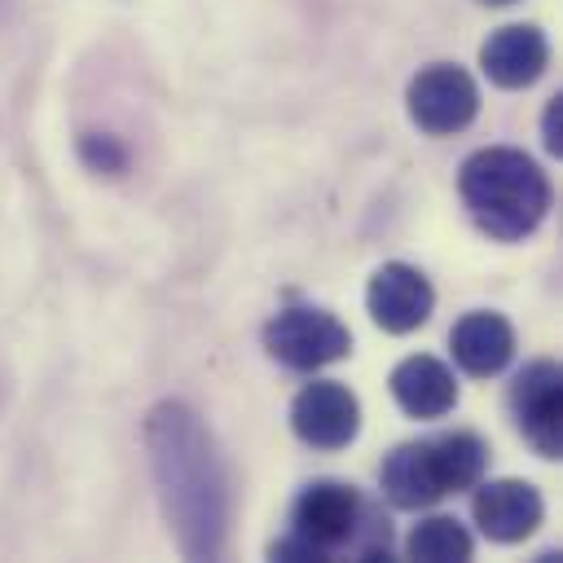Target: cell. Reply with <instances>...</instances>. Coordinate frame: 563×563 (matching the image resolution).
I'll return each instance as SVG.
<instances>
[{
  "instance_id": "1",
  "label": "cell",
  "mask_w": 563,
  "mask_h": 563,
  "mask_svg": "<svg viewBox=\"0 0 563 563\" xmlns=\"http://www.w3.org/2000/svg\"><path fill=\"white\" fill-rule=\"evenodd\" d=\"M145 449L180 554L220 559L229 537V471L202 418L180 400L154 405L145 418Z\"/></svg>"
},
{
  "instance_id": "2",
  "label": "cell",
  "mask_w": 563,
  "mask_h": 563,
  "mask_svg": "<svg viewBox=\"0 0 563 563\" xmlns=\"http://www.w3.org/2000/svg\"><path fill=\"white\" fill-rule=\"evenodd\" d=\"M457 189H462V202H466L471 220L497 242L528 238L550 211L545 172L523 150H510V145L475 150L462 163Z\"/></svg>"
},
{
  "instance_id": "3",
  "label": "cell",
  "mask_w": 563,
  "mask_h": 563,
  "mask_svg": "<svg viewBox=\"0 0 563 563\" xmlns=\"http://www.w3.org/2000/svg\"><path fill=\"white\" fill-rule=\"evenodd\" d=\"M484 471H488V444L475 431H444L396 444L378 466V484L396 510H427L449 493L475 488Z\"/></svg>"
},
{
  "instance_id": "4",
  "label": "cell",
  "mask_w": 563,
  "mask_h": 563,
  "mask_svg": "<svg viewBox=\"0 0 563 563\" xmlns=\"http://www.w3.org/2000/svg\"><path fill=\"white\" fill-rule=\"evenodd\" d=\"M290 532H299L321 559L352 554V559H387L391 528L387 519L361 501V493L343 479H312L290 506Z\"/></svg>"
},
{
  "instance_id": "5",
  "label": "cell",
  "mask_w": 563,
  "mask_h": 563,
  "mask_svg": "<svg viewBox=\"0 0 563 563\" xmlns=\"http://www.w3.org/2000/svg\"><path fill=\"white\" fill-rule=\"evenodd\" d=\"M264 347L286 369L312 374V369L334 365V361H343L352 352V330L325 308L290 303L264 325Z\"/></svg>"
},
{
  "instance_id": "6",
  "label": "cell",
  "mask_w": 563,
  "mask_h": 563,
  "mask_svg": "<svg viewBox=\"0 0 563 563\" xmlns=\"http://www.w3.org/2000/svg\"><path fill=\"white\" fill-rule=\"evenodd\" d=\"M405 101H409V119L427 136H453L471 128V119L479 114V88L453 62H431L427 70H418L409 79Z\"/></svg>"
},
{
  "instance_id": "7",
  "label": "cell",
  "mask_w": 563,
  "mask_h": 563,
  "mask_svg": "<svg viewBox=\"0 0 563 563\" xmlns=\"http://www.w3.org/2000/svg\"><path fill=\"white\" fill-rule=\"evenodd\" d=\"M510 413L515 427L523 431V440L541 453V457H559L563 453V374L554 361H532L515 374L510 383Z\"/></svg>"
},
{
  "instance_id": "8",
  "label": "cell",
  "mask_w": 563,
  "mask_h": 563,
  "mask_svg": "<svg viewBox=\"0 0 563 563\" xmlns=\"http://www.w3.org/2000/svg\"><path fill=\"white\" fill-rule=\"evenodd\" d=\"M290 427L312 449H347L361 431V400L334 378H312L290 400Z\"/></svg>"
},
{
  "instance_id": "9",
  "label": "cell",
  "mask_w": 563,
  "mask_h": 563,
  "mask_svg": "<svg viewBox=\"0 0 563 563\" xmlns=\"http://www.w3.org/2000/svg\"><path fill=\"white\" fill-rule=\"evenodd\" d=\"M365 308H369L374 325H383L387 334H409V330H418V325L431 317L435 290H431V282H427L413 264L391 260V264H383V268L369 277V286H365Z\"/></svg>"
},
{
  "instance_id": "10",
  "label": "cell",
  "mask_w": 563,
  "mask_h": 563,
  "mask_svg": "<svg viewBox=\"0 0 563 563\" xmlns=\"http://www.w3.org/2000/svg\"><path fill=\"white\" fill-rule=\"evenodd\" d=\"M471 515L488 541L510 545V541H523L541 523L545 501L528 479H488V484L479 479L471 497Z\"/></svg>"
},
{
  "instance_id": "11",
  "label": "cell",
  "mask_w": 563,
  "mask_h": 563,
  "mask_svg": "<svg viewBox=\"0 0 563 563\" xmlns=\"http://www.w3.org/2000/svg\"><path fill=\"white\" fill-rule=\"evenodd\" d=\"M479 66L484 75L497 84V88H528L545 75L550 66V40L541 26L532 22H515V26H501L484 40L479 48Z\"/></svg>"
},
{
  "instance_id": "12",
  "label": "cell",
  "mask_w": 563,
  "mask_h": 563,
  "mask_svg": "<svg viewBox=\"0 0 563 563\" xmlns=\"http://www.w3.org/2000/svg\"><path fill=\"white\" fill-rule=\"evenodd\" d=\"M449 347H453V361L471 374V378H493L510 365L515 356V325L501 317V312H466L453 334H449Z\"/></svg>"
},
{
  "instance_id": "13",
  "label": "cell",
  "mask_w": 563,
  "mask_h": 563,
  "mask_svg": "<svg viewBox=\"0 0 563 563\" xmlns=\"http://www.w3.org/2000/svg\"><path fill=\"white\" fill-rule=\"evenodd\" d=\"M391 396L409 418H444L457 405V383L444 361L418 352L391 369Z\"/></svg>"
},
{
  "instance_id": "14",
  "label": "cell",
  "mask_w": 563,
  "mask_h": 563,
  "mask_svg": "<svg viewBox=\"0 0 563 563\" xmlns=\"http://www.w3.org/2000/svg\"><path fill=\"white\" fill-rule=\"evenodd\" d=\"M471 550H475L471 532L449 515H431V519L413 523V532L405 541V554L422 559V563H462V559H471Z\"/></svg>"
},
{
  "instance_id": "15",
  "label": "cell",
  "mask_w": 563,
  "mask_h": 563,
  "mask_svg": "<svg viewBox=\"0 0 563 563\" xmlns=\"http://www.w3.org/2000/svg\"><path fill=\"white\" fill-rule=\"evenodd\" d=\"M541 141L550 154H563V97H550L545 101V114H541Z\"/></svg>"
},
{
  "instance_id": "16",
  "label": "cell",
  "mask_w": 563,
  "mask_h": 563,
  "mask_svg": "<svg viewBox=\"0 0 563 563\" xmlns=\"http://www.w3.org/2000/svg\"><path fill=\"white\" fill-rule=\"evenodd\" d=\"M84 154H88L97 167H110V172H119V167H123V150H114L106 136H101V150H97V145H92V136H88V141H84Z\"/></svg>"
},
{
  "instance_id": "17",
  "label": "cell",
  "mask_w": 563,
  "mask_h": 563,
  "mask_svg": "<svg viewBox=\"0 0 563 563\" xmlns=\"http://www.w3.org/2000/svg\"><path fill=\"white\" fill-rule=\"evenodd\" d=\"M484 4H515V0H484Z\"/></svg>"
}]
</instances>
